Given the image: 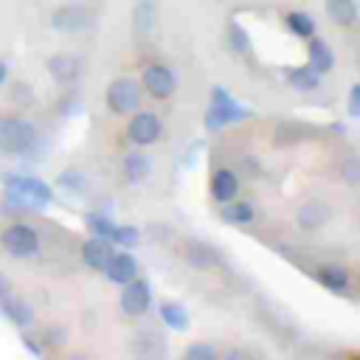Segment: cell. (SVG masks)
I'll use <instances>...</instances> for the list:
<instances>
[{
	"mask_svg": "<svg viewBox=\"0 0 360 360\" xmlns=\"http://www.w3.org/2000/svg\"><path fill=\"white\" fill-rule=\"evenodd\" d=\"M6 200L14 202V208H45L53 202V188L31 174H6Z\"/></svg>",
	"mask_w": 360,
	"mask_h": 360,
	"instance_id": "6da1fadb",
	"label": "cell"
},
{
	"mask_svg": "<svg viewBox=\"0 0 360 360\" xmlns=\"http://www.w3.org/2000/svg\"><path fill=\"white\" fill-rule=\"evenodd\" d=\"M39 143V129L22 115L0 118V152L6 155H31Z\"/></svg>",
	"mask_w": 360,
	"mask_h": 360,
	"instance_id": "7a4b0ae2",
	"label": "cell"
},
{
	"mask_svg": "<svg viewBox=\"0 0 360 360\" xmlns=\"http://www.w3.org/2000/svg\"><path fill=\"white\" fill-rule=\"evenodd\" d=\"M250 115V110L248 107H242L225 87H211V104H208V110H205V118H202V124H205V129L208 132H214V129H222V127H228V124H236V121H245Z\"/></svg>",
	"mask_w": 360,
	"mask_h": 360,
	"instance_id": "3957f363",
	"label": "cell"
},
{
	"mask_svg": "<svg viewBox=\"0 0 360 360\" xmlns=\"http://www.w3.org/2000/svg\"><path fill=\"white\" fill-rule=\"evenodd\" d=\"M141 96H143L141 82H135L132 76H118L107 84L104 101H107V110L112 115H129L141 107Z\"/></svg>",
	"mask_w": 360,
	"mask_h": 360,
	"instance_id": "277c9868",
	"label": "cell"
},
{
	"mask_svg": "<svg viewBox=\"0 0 360 360\" xmlns=\"http://www.w3.org/2000/svg\"><path fill=\"white\" fill-rule=\"evenodd\" d=\"M163 135V121L155 110H135L129 112V121H127V141L138 149H146L152 143H158Z\"/></svg>",
	"mask_w": 360,
	"mask_h": 360,
	"instance_id": "5b68a950",
	"label": "cell"
},
{
	"mask_svg": "<svg viewBox=\"0 0 360 360\" xmlns=\"http://www.w3.org/2000/svg\"><path fill=\"white\" fill-rule=\"evenodd\" d=\"M0 245L14 259H31L39 253V233L25 222H14V225H6Z\"/></svg>",
	"mask_w": 360,
	"mask_h": 360,
	"instance_id": "8992f818",
	"label": "cell"
},
{
	"mask_svg": "<svg viewBox=\"0 0 360 360\" xmlns=\"http://www.w3.org/2000/svg\"><path fill=\"white\" fill-rule=\"evenodd\" d=\"M141 87H143V93L152 96L155 101H166V98H172L174 90H177V76H174V70H172L169 65H163V62H149V65L143 68V73H141Z\"/></svg>",
	"mask_w": 360,
	"mask_h": 360,
	"instance_id": "52a82bcc",
	"label": "cell"
},
{
	"mask_svg": "<svg viewBox=\"0 0 360 360\" xmlns=\"http://www.w3.org/2000/svg\"><path fill=\"white\" fill-rule=\"evenodd\" d=\"M118 307L127 318H141L149 307H152V284L141 276H135L132 281L121 284V295H118Z\"/></svg>",
	"mask_w": 360,
	"mask_h": 360,
	"instance_id": "ba28073f",
	"label": "cell"
},
{
	"mask_svg": "<svg viewBox=\"0 0 360 360\" xmlns=\"http://www.w3.org/2000/svg\"><path fill=\"white\" fill-rule=\"evenodd\" d=\"M93 25V11L79 3H65L51 11V28L62 34H82Z\"/></svg>",
	"mask_w": 360,
	"mask_h": 360,
	"instance_id": "9c48e42d",
	"label": "cell"
},
{
	"mask_svg": "<svg viewBox=\"0 0 360 360\" xmlns=\"http://www.w3.org/2000/svg\"><path fill=\"white\" fill-rule=\"evenodd\" d=\"M45 68H48V76L56 82V84H73L79 82L82 76V59L76 53H68V51H59V53H51L45 59Z\"/></svg>",
	"mask_w": 360,
	"mask_h": 360,
	"instance_id": "30bf717a",
	"label": "cell"
},
{
	"mask_svg": "<svg viewBox=\"0 0 360 360\" xmlns=\"http://www.w3.org/2000/svg\"><path fill=\"white\" fill-rule=\"evenodd\" d=\"M112 253H115V245H112L110 239L87 236V239L82 242V262H84L90 270H96V273H104V267H107V262L112 259Z\"/></svg>",
	"mask_w": 360,
	"mask_h": 360,
	"instance_id": "8fae6325",
	"label": "cell"
},
{
	"mask_svg": "<svg viewBox=\"0 0 360 360\" xmlns=\"http://www.w3.org/2000/svg\"><path fill=\"white\" fill-rule=\"evenodd\" d=\"M138 273H141V264H138V259H135L129 250H115L112 259H110L107 267H104L107 281H112V284H118V287L127 284V281H132Z\"/></svg>",
	"mask_w": 360,
	"mask_h": 360,
	"instance_id": "7c38bea8",
	"label": "cell"
},
{
	"mask_svg": "<svg viewBox=\"0 0 360 360\" xmlns=\"http://www.w3.org/2000/svg\"><path fill=\"white\" fill-rule=\"evenodd\" d=\"M329 217H332V211H329V205L326 202H321V200H307V202H301L298 208H295V225L301 228V231H318V228H323L326 222H329Z\"/></svg>",
	"mask_w": 360,
	"mask_h": 360,
	"instance_id": "4fadbf2b",
	"label": "cell"
},
{
	"mask_svg": "<svg viewBox=\"0 0 360 360\" xmlns=\"http://www.w3.org/2000/svg\"><path fill=\"white\" fill-rule=\"evenodd\" d=\"M121 174H124V180H127L129 186L146 183L149 174H152V158H149L146 152H141V149L127 152L124 160H121Z\"/></svg>",
	"mask_w": 360,
	"mask_h": 360,
	"instance_id": "5bb4252c",
	"label": "cell"
},
{
	"mask_svg": "<svg viewBox=\"0 0 360 360\" xmlns=\"http://www.w3.org/2000/svg\"><path fill=\"white\" fill-rule=\"evenodd\" d=\"M307 65L315 73H321V76L332 73V68H335V51H332V45L326 39H321V37H309L307 39Z\"/></svg>",
	"mask_w": 360,
	"mask_h": 360,
	"instance_id": "9a60e30c",
	"label": "cell"
},
{
	"mask_svg": "<svg viewBox=\"0 0 360 360\" xmlns=\"http://www.w3.org/2000/svg\"><path fill=\"white\" fill-rule=\"evenodd\" d=\"M208 191H211V197H214V202H228V200H233L236 194H239V177H236V172H231V169H214L211 172V180H208Z\"/></svg>",
	"mask_w": 360,
	"mask_h": 360,
	"instance_id": "2e32d148",
	"label": "cell"
},
{
	"mask_svg": "<svg viewBox=\"0 0 360 360\" xmlns=\"http://www.w3.org/2000/svg\"><path fill=\"white\" fill-rule=\"evenodd\" d=\"M323 11L326 17L340 25V28H352L357 25L360 20V8H357V0H323Z\"/></svg>",
	"mask_w": 360,
	"mask_h": 360,
	"instance_id": "e0dca14e",
	"label": "cell"
},
{
	"mask_svg": "<svg viewBox=\"0 0 360 360\" xmlns=\"http://www.w3.org/2000/svg\"><path fill=\"white\" fill-rule=\"evenodd\" d=\"M318 281L335 292V295H343L349 290V270L343 264H321L318 267Z\"/></svg>",
	"mask_w": 360,
	"mask_h": 360,
	"instance_id": "ac0fdd59",
	"label": "cell"
},
{
	"mask_svg": "<svg viewBox=\"0 0 360 360\" xmlns=\"http://www.w3.org/2000/svg\"><path fill=\"white\" fill-rule=\"evenodd\" d=\"M155 22H158V6H155V0H138L135 8H132V31L138 37H146V34H152Z\"/></svg>",
	"mask_w": 360,
	"mask_h": 360,
	"instance_id": "d6986e66",
	"label": "cell"
},
{
	"mask_svg": "<svg viewBox=\"0 0 360 360\" xmlns=\"http://www.w3.org/2000/svg\"><path fill=\"white\" fill-rule=\"evenodd\" d=\"M219 217H222V222H228V225H250L253 217H256V211H253V205H250L248 200H236V197H233V200L222 202Z\"/></svg>",
	"mask_w": 360,
	"mask_h": 360,
	"instance_id": "ffe728a7",
	"label": "cell"
},
{
	"mask_svg": "<svg viewBox=\"0 0 360 360\" xmlns=\"http://www.w3.org/2000/svg\"><path fill=\"white\" fill-rule=\"evenodd\" d=\"M87 174L82 172V169H62L59 174H56V188L59 191H65L68 197H82V194H87Z\"/></svg>",
	"mask_w": 360,
	"mask_h": 360,
	"instance_id": "44dd1931",
	"label": "cell"
},
{
	"mask_svg": "<svg viewBox=\"0 0 360 360\" xmlns=\"http://www.w3.org/2000/svg\"><path fill=\"white\" fill-rule=\"evenodd\" d=\"M158 312H160V321H163L172 332H186L188 323H191V315H188V309H186L180 301H163Z\"/></svg>",
	"mask_w": 360,
	"mask_h": 360,
	"instance_id": "7402d4cb",
	"label": "cell"
},
{
	"mask_svg": "<svg viewBox=\"0 0 360 360\" xmlns=\"http://www.w3.org/2000/svg\"><path fill=\"white\" fill-rule=\"evenodd\" d=\"M287 82L298 93H312V90L321 87V73H315L309 65H295V68L287 70Z\"/></svg>",
	"mask_w": 360,
	"mask_h": 360,
	"instance_id": "603a6c76",
	"label": "cell"
},
{
	"mask_svg": "<svg viewBox=\"0 0 360 360\" xmlns=\"http://www.w3.org/2000/svg\"><path fill=\"white\" fill-rule=\"evenodd\" d=\"M186 262L194 267V270H214V264L219 262V256H217V250H211L208 245H202V242H188L186 245Z\"/></svg>",
	"mask_w": 360,
	"mask_h": 360,
	"instance_id": "cb8c5ba5",
	"label": "cell"
},
{
	"mask_svg": "<svg viewBox=\"0 0 360 360\" xmlns=\"http://www.w3.org/2000/svg\"><path fill=\"white\" fill-rule=\"evenodd\" d=\"M284 25H287V31H290L292 37H298V39L315 37V28H318L315 17L307 14V11H287V14H284Z\"/></svg>",
	"mask_w": 360,
	"mask_h": 360,
	"instance_id": "d4e9b609",
	"label": "cell"
},
{
	"mask_svg": "<svg viewBox=\"0 0 360 360\" xmlns=\"http://www.w3.org/2000/svg\"><path fill=\"white\" fill-rule=\"evenodd\" d=\"M0 312H6V318H8L14 326H20V329H25V326L34 321V309H31L22 298H8V301H3V304H0Z\"/></svg>",
	"mask_w": 360,
	"mask_h": 360,
	"instance_id": "484cf974",
	"label": "cell"
},
{
	"mask_svg": "<svg viewBox=\"0 0 360 360\" xmlns=\"http://www.w3.org/2000/svg\"><path fill=\"white\" fill-rule=\"evenodd\" d=\"M84 228H87V233H90V236L110 239V236H112L115 222H112L107 214H101V211H87V214H84Z\"/></svg>",
	"mask_w": 360,
	"mask_h": 360,
	"instance_id": "4316f807",
	"label": "cell"
},
{
	"mask_svg": "<svg viewBox=\"0 0 360 360\" xmlns=\"http://www.w3.org/2000/svg\"><path fill=\"white\" fill-rule=\"evenodd\" d=\"M110 242H112L115 248L132 250V248H138V245H141V231H138L135 225H115V228H112Z\"/></svg>",
	"mask_w": 360,
	"mask_h": 360,
	"instance_id": "83f0119b",
	"label": "cell"
},
{
	"mask_svg": "<svg viewBox=\"0 0 360 360\" xmlns=\"http://www.w3.org/2000/svg\"><path fill=\"white\" fill-rule=\"evenodd\" d=\"M228 45L236 51V53H250V37L248 31L242 28V22H228Z\"/></svg>",
	"mask_w": 360,
	"mask_h": 360,
	"instance_id": "f1b7e54d",
	"label": "cell"
},
{
	"mask_svg": "<svg viewBox=\"0 0 360 360\" xmlns=\"http://www.w3.org/2000/svg\"><path fill=\"white\" fill-rule=\"evenodd\" d=\"M340 180L346 186H360V158L357 155H352L340 163Z\"/></svg>",
	"mask_w": 360,
	"mask_h": 360,
	"instance_id": "f546056e",
	"label": "cell"
},
{
	"mask_svg": "<svg viewBox=\"0 0 360 360\" xmlns=\"http://www.w3.org/2000/svg\"><path fill=\"white\" fill-rule=\"evenodd\" d=\"M186 360H217V349L211 343H191L183 349Z\"/></svg>",
	"mask_w": 360,
	"mask_h": 360,
	"instance_id": "4dcf8cb0",
	"label": "cell"
},
{
	"mask_svg": "<svg viewBox=\"0 0 360 360\" xmlns=\"http://www.w3.org/2000/svg\"><path fill=\"white\" fill-rule=\"evenodd\" d=\"M346 112L352 118H360V82L349 87V96H346Z\"/></svg>",
	"mask_w": 360,
	"mask_h": 360,
	"instance_id": "1f68e13d",
	"label": "cell"
},
{
	"mask_svg": "<svg viewBox=\"0 0 360 360\" xmlns=\"http://www.w3.org/2000/svg\"><path fill=\"white\" fill-rule=\"evenodd\" d=\"M22 346H25V349H28L31 354H37V357L42 354V346H39L37 340H31V335H22Z\"/></svg>",
	"mask_w": 360,
	"mask_h": 360,
	"instance_id": "d6a6232c",
	"label": "cell"
},
{
	"mask_svg": "<svg viewBox=\"0 0 360 360\" xmlns=\"http://www.w3.org/2000/svg\"><path fill=\"white\" fill-rule=\"evenodd\" d=\"M6 79H8V65L0 59V84H6Z\"/></svg>",
	"mask_w": 360,
	"mask_h": 360,
	"instance_id": "836d02e7",
	"label": "cell"
}]
</instances>
